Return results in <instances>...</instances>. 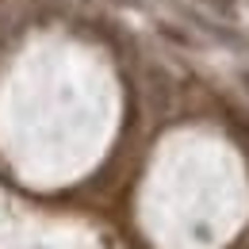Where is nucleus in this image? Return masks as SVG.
<instances>
[{"label": "nucleus", "instance_id": "f257e3e1", "mask_svg": "<svg viewBox=\"0 0 249 249\" xmlns=\"http://www.w3.org/2000/svg\"><path fill=\"white\" fill-rule=\"evenodd\" d=\"M246 85H249V77H246Z\"/></svg>", "mask_w": 249, "mask_h": 249}]
</instances>
